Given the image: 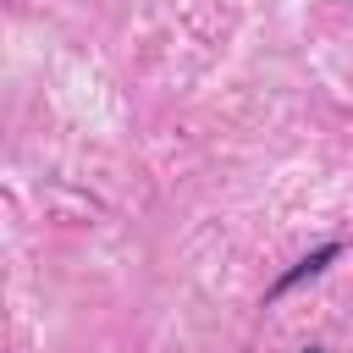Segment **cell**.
<instances>
[{
    "label": "cell",
    "mask_w": 353,
    "mask_h": 353,
    "mask_svg": "<svg viewBox=\"0 0 353 353\" xmlns=\"http://www.w3.org/2000/svg\"><path fill=\"white\" fill-rule=\"evenodd\" d=\"M336 254H342V248H336V243H325V248H314V254H309V259H298V265H292V270H287V276H281V281H276V287H270V298H281V292H292V287H298V281H309V276H320V270H325V265H331V259H336Z\"/></svg>",
    "instance_id": "obj_1"
},
{
    "label": "cell",
    "mask_w": 353,
    "mask_h": 353,
    "mask_svg": "<svg viewBox=\"0 0 353 353\" xmlns=\"http://www.w3.org/2000/svg\"><path fill=\"white\" fill-rule=\"evenodd\" d=\"M303 353H325V347H303Z\"/></svg>",
    "instance_id": "obj_2"
}]
</instances>
